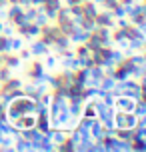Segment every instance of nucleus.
Returning a JSON list of instances; mask_svg holds the SVG:
<instances>
[{"mask_svg":"<svg viewBox=\"0 0 146 152\" xmlns=\"http://www.w3.org/2000/svg\"><path fill=\"white\" fill-rule=\"evenodd\" d=\"M138 28H140V32H142V34H144V36H146V22H142V24H140V26H138Z\"/></svg>","mask_w":146,"mask_h":152,"instance_id":"864d4df0","label":"nucleus"},{"mask_svg":"<svg viewBox=\"0 0 146 152\" xmlns=\"http://www.w3.org/2000/svg\"><path fill=\"white\" fill-rule=\"evenodd\" d=\"M68 38H70V44H82V42H86V40L90 38V32L82 30V28L78 26V30H74Z\"/></svg>","mask_w":146,"mask_h":152,"instance_id":"9d476101","label":"nucleus"},{"mask_svg":"<svg viewBox=\"0 0 146 152\" xmlns=\"http://www.w3.org/2000/svg\"><path fill=\"white\" fill-rule=\"evenodd\" d=\"M126 122H128V112L124 110H114V126L116 128H126Z\"/></svg>","mask_w":146,"mask_h":152,"instance_id":"ddd939ff","label":"nucleus"},{"mask_svg":"<svg viewBox=\"0 0 146 152\" xmlns=\"http://www.w3.org/2000/svg\"><path fill=\"white\" fill-rule=\"evenodd\" d=\"M70 18H72V14H70V6L62 4V6L58 8V14H56V18H54V24L66 22V20H70Z\"/></svg>","mask_w":146,"mask_h":152,"instance_id":"9b49d317","label":"nucleus"},{"mask_svg":"<svg viewBox=\"0 0 146 152\" xmlns=\"http://www.w3.org/2000/svg\"><path fill=\"white\" fill-rule=\"evenodd\" d=\"M36 128L44 134V132H48V130L52 128L50 126V114H36V124H34Z\"/></svg>","mask_w":146,"mask_h":152,"instance_id":"1a4fd4ad","label":"nucleus"},{"mask_svg":"<svg viewBox=\"0 0 146 152\" xmlns=\"http://www.w3.org/2000/svg\"><path fill=\"white\" fill-rule=\"evenodd\" d=\"M58 28H60V32L64 34V36H70L74 30H78V24L70 18V20H66V22H60V24H56Z\"/></svg>","mask_w":146,"mask_h":152,"instance_id":"f8f14e48","label":"nucleus"},{"mask_svg":"<svg viewBox=\"0 0 146 152\" xmlns=\"http://www.w3.org/2000/svg\"><path fill=\"white\" fill-rule=\"evenodd\" d=\"M114 136L120 138V140L130 142V140H132V128H116V130H114Z\"/></svg>","mask_w":146,"mask_h":152,"instance_id":"4be33fe9","label":"nucleus"},{"mask_svg":"<svg viewBox=\"0 0 146 152\" xmlns=\"http://www.w3.org/2000/svg\"><path fill=\"white\" fill-rule=\"evenodd\" d=\"M0 62L4 66H8V68H18L22 60H20V56L16 52H0Z\"/></svg>","mask_w":146,"mask_h":152,"instance_id":"20e7f679","label":"nucleus"},{"mask_svg":"<svg viewBox=\"0 0 146 152\" xmlns=\"http://www.w3.org/2000/svg\"><path fill=\"white\" fill-rule=\"evenodd\" d=\"M88 76H90V78H102V76H104V68H102V66H98V64H94V66H90V68H88Z\"/></svg>","mask_w":146,"mask_h":152,"instance_id":"c85d7f7f","label":"nucleus"},{"mask_svg":"<svg viewBox=\"0 0 146 152\" xmlns=\"http://www.w3.org/2000/svg\"><path fill=\"white\" fill-rule=\"evenodd\" d=\"M2 106H4V104H2V98H0V108H2ZM4 108H6V106H4Z\"/></svg>","mask_w":146,"mask_h":152,"instance_id":"052dcab7","label":"nucleus"},{"mask_svg":"<svg viewBox=\"0 0 146 152\" xmlns=\"http://www.w3.org/2000/svg\"><path fill=\"white\" fill-rule=\"evenodd\" d=\"M32 22H36L38 26H44V24H46V22H50V20L46 18V14H44L42 10H38V14L34 16V20H32Z\"/></svg>","mask_w":146,"mask_h":152,"instance_id":"e433bc0d","label":"nucleus"},{"mask_svg":"<svg viewBox=\"0 0 146 152\" xmlns=\"http://www.w3.org/2000/svg\"><path fill=\"white\" fill-rule=\"evenodd\" d=\"M10 46H12V52H18L20 48H24L22 36H12V38H10Z\"/></svg>","mask_w":146,"mask_h":152,"instance_id":"2f4dec72","label":"nucleus"},{"mask_svg":"<svg viewBox=\"0 0 146 152\" xmlns=\"http://www.w3.org/2000/svg\"><path fill=\"white\" fill-rule=\"evenodd\" d=\"M78 26H80L82 30L90 32V30H94V28H96V22H94V18H88V16H82V18H80V22H78Z\"/></svg>","mask_w":146,"mask_h":152,"instance_id":"6ab92c4d","label":"nucleus"},{"mask_svg":"<svg viewBox=\"0 0 146 152\" xmlns=\"http://www.w3.org/2000/svg\"><path fill=\"white\" fill-rule=\"evenodd\" d=\"M36 14H38V8H36V6H26V8H24V16H26L28 22H32Z\"/></svg>","mask_w":146,"mask_h":152,"instance_id":"f704fd0d","label":"nucleus"},{"mask_svg":"<svg viewBox=\"0 0 146 152\" xmlns=\"http://www.w3.org/2000/svg\"><path fill=\"white\" fill-rule=\"evenodd\" d=\"M26 78L32 84L46 82V68H44V64L38 60H30L28 62V68H26Z\"/></svg>","mask_w":146,"mask_h":152,"instance_id":"f03ea898","label":"nucleus"},{"mask_svg":"<svg viewBox=\"0 0 146 152\" xmlns=\"http://www.w3.org/2000/svg\"><path fill=\"white\" fill-rule=\"evenodd\" d=\"M12 144H14V136H10V134H2L0 150H14V148H12Z\"/></svg>","mask_w":146,"mask_h":152,"instance_id":"a878e982","label":"nucleus"},{"mask_svg":"<svg viewBox=\"0 0 146 152\" xmlns=\"http://www.w3.org/2000/svg\"><path fill=\"white\" fill-rule=\"evenodd\" d=\"M68 46H70V38L62 34V36H58L56 40H54V44H52V50H54L56 54H58L60 50H64V48H68Z\"/></svg>","mask_w":146,"mask_h":152,"instance_id":"4468645a","label":"nucleus"},{"mask_svg":"<svg viewBox=\"0 0 146 152\" xmlns=\"http://www.w3.org/2000/svg\"><path fill=\"white\" fill-rule=\"evenodd\" d=\"M90 48L86 46V42H82V44H76V48H74V56H78V58H84V56H90Z\"/></svg>","mask_w":146,"mask_h":152,"instance_id":"b1692460","label":"nucleus"},{"mask_svg":"<svg viewBox=\"0 0 146 152\" xmlns=\"http://www.w3.org/2000/svg\"><path fill=\"white\" fill-rule=\"evenodd\" d=\"M132 112L136 114V116H144V114H146V104L142 102V100H136V102H134V110H132Z\"/></svg>","mask_w":146,"mask_h":152,"instance_id":"72a5a7b5","label":"nucleus"},{"mask_svg":"<svg viewBox=\"0 0 146 152\" xmlns=\"http://www.w3.org/2000/svg\"><path fill=\"white\" fill-rule=\"evenodd\" d=\"M22 12H24V8L20 6V4H10L8 10H6V16H8V20H10V18H14L16 14H22Z\"/></svg>","mask_w":146,"mask_h":152,"instance_id":"7c9ffc66","label":"nucleus"},{"mask_svg":"<svg viewBox=\"0 0 146 152\" xmlns=\"http://www.w3.org/2000/svg\"><path fill=\"white\" fill-rule=\"evenodd\" d=\"M10 70H12V68H8V66H4V64L0 66V82H4V80H8V78L12 76Z\"/></svg>","mask_w":146,"mask_h":152,"instance_id":"ea45409f","label":"nucleus"},{"mask_svg":"<svg viewBox=\"0 0 146 152\" xmlns=\"http://www.w3.org/2000/svg\"><path fill=\"white\" fill-rule=\"evenodd\" d=\"M14 32L18 34V36H22V38H28V22H26V24H20V26H16Z\"/></svg>","mask_w":146,"mask_h":152,"instance_id":"a19ab883","label":"nucleus"},{"mask_svg":"<svg viewBox=\"0 0 146 152\" xmlns=\"http://www.w3.org/2000/svg\"><path fill=\"white\" fill-rule=\"evenodd\" d=\"M4 6H8V0H0V8H4Z\"/></svg>","mask_w":146,"mask_h":152,"instance_id":"6e6d98bb","label":"nucleus"},{"mask_svg":"<svg viewBox=\"0 0 146 152\" xmlns=\"http://www.w3.org/2000/svg\"><path fill=\"white\" fill-rule=\"evenodd\" d=\"M130 150L136 152H146V138L138 136V138H132L130 140Z\"/></svg>","mask_w":146,"mask_h":152,"instance_id":"a211bd4d","label":"nucleus"},{"mask_svg":"<svg viewBox=\"0 0 146 152\" xmlns=\"http://www.w3.org/2000/svg\"><path fill=\"white\" fill-rule=\"evenodd\" d=\"M140 100H142V102L146 104V90H142V94H140Z\"/></svg>","mask_w":146,"mask_h":152,"instance_id":"5fc2aeb1","label":"nucleus"},{"mask_svg":"<svg viewBox=\"0 0 146 152\" xmlns=\"http://www.w3.org/2000/svg\"><path fill=\"white\" fill-rule=\"evenodd\" d=\"M96 26H104V28H114V16L110 14V10H98V14L94 16Z\"/></svg>","mask_w":146,"mask_h":152,"instance_id":"7ed1b4c3","label":"nucleus"},{"mask_svg":"<svg viewBox=\"0 0 146 152\" xmlns=\"http://www.w3.org/2000/svg\"><path fill=\"white\" fill-rule=\"evenodd\" d=\"M90 136H92V140H102L104 138V124L98 118H94L92 124H90Z\"/></svg>","mask_w":146,"mask_h":152,"instance_id":"6e6552de","label":"nucleus"},{"mask_svg":"<svg viewBox=\"0 0 146 152\" xmlns=\"http://www.w3.org/2000/svg\"><path fill=\"white\" fill-rule=\"evenodd\" d=\"M12 32H14V26H12V24L2 26V34H4V36H12Z\"/></svg>","mask_w":146,"mask_h":152,"instance_id":"8fccbe9b","label":"nucleus"},{"mask_svg":"<svg viewBox=\"0 0 146 152\" xmlns=\"http://www.w3.org/2000/svg\"><path fill=\"white\" fill-rule=\"evenodd\" d=\"M80 6H82V16H88V18H94V16L98 14V10H100V6L94 2V0H84Z\"/></svg>","mask_w":146,"mask_h":152,"instance_id":"0eeeda50","label":"nucleus"},{"mask_svg":"<svg viewBox=\"0 0 146 152\" xmlns=\"http://www.w3.org/2000/svg\"><path fill=\"white\" fill-rule=\"evenodd\" d=\"M116 136H104L102 138V146H104V150L106 152H114L116 150Z\"/></svg>","mask_w":146,"mask_h":152,"instance_id":"5701e85b","label":"nucleus"},{"mask_svg":"<svg viewBox=\"0 0 146 152\" xmlns=\"http://www.w3.org/2000/svg\"><path fill=\"white\" fill-rule=\"evenodd\" d=\"M144 64H146V52H144Z\"/></svg>","mask_w":146,"mask_h":152,"instance_id":"680f3d73","label":"nucleus"},{"mask_svg":"<svg viewBox=\"0 0 146 152\" xmlns=\"http://www.w3.org/2000/svg\"><path fill=\"white\" fill-rule=\"evenodd\" d=\"M56 64H58V56H54V54L48 52V58H46V64H44V68H56Z\"/></svg>","mask_w":146,"mask_h":152,"instance_id":"58836bf2","label":"nucleus"},{"mask_svg":"<svg viewBox=\"0 0 146 152\" xmlns=\"http://www.w3.org/2000/svg\"><path fill=\"white\" fill-rule=\"evenodd\" d=\"M2 26H4V22H0V34H2Z\"/></svg>","mask_w":146,"mask_h":152,"instance_id":"bf43d9fd","label":"nucleus"},{"mask_svg":"<svg viewBox=\"0 0 146 152\" xmlns=\"http://www.w3.org/2000/svg\"><path fill=\"white\" fill-rule=\"evenodd\" d=\"M42 12L46 14V18L50 20V22H54V18H56V14H58V8H44L42 6Z\"/></svg>","mask_w":146,"mask_h":152,"instance_id":"4c0bfd02","label":"nucleus"},{"mask_svg":"<svg viewBox=\"0 0 146 152\" xmlns=\"http://www.w3.org/2000/svg\"><path fill=\"white\" fill-rule=\"evenodd\" d=\"M130 58H132V62H134L136 66H144V52H142V54H134V52H132Z\"/></svg>","mask_w":146,"mask_h":152,"instance_id":"37998d69","label":"nucleus"},{"mask_svg":"<svg viewBox=\"0 0 146 152\" xmlns=\"http://www.w3.org/2000/svg\"><path fill=\"white\" fill-rule=\"evenodd\" d=\"M142 52H146V40H144V44H142Z\"/></svg>","mask_w":146,"mask_h":152,"instance_id":"13d9d810","label":"nucleus"},{"mask_svg":"<svg viewBox=\"0 0 146 152\" xmlns=\"http://www.w3.org/2000/svg\"><path fill=\"white\" fill-rule=\"evenodd\" d=\"M114 108H118V110H124V112H132L134 110V100L128 98V96H116L114 98Z\"/></svg>","mask_w":146,"mask_h":152,"instance_id":"39448f33","label":"nucleus"},{"mask_svg":"<svg viewBox=\"0 0 146 152\" xmlns=\"http://www.w3.org/2000/svg\"><path fill=\"white\" fill-rule=\"evenodd\" d=\"M102 102H104V104H106V106H114V96H112V94H110V90H108L106 94H104V96H102Z\"/></svg>","mask_w":146,"mask_h":152,"instance_id":"49530a36","label":"nucleus"},{"mask_svg":"<svg viewBox=\"0 0 146 152\" xmlns=\"http://www.w3.org/2000/svg\"><path fill=\"white\" fill-rule=\"evenodd\" d=\"M112 78H114L116 82H120V80H126V78H130V72L126 68H122L120 64H116L114 66V72H112Z\"/></svg>","mask_w":146,"mask_h":152,"instance_id":"dca6fc26","label":"nucleus"},{"mask_svg":"<svg viewBox=\"0 0 146 152\" xmlns=\"http://www.w3.org/2000/svg\"><path fill=\"white\" fill-rule=\"evenodd\" d=\"M50 100H52V94H50V92H44V94H42V96H40V104H44V106H48V104H50Z\"/></svg>","mask_w":146,"mask_h":152,"instance_id":"de8ad7c7","label":"nucleus"},{"mask_svg":"<svg viewBox=\"0 0 146 152\" xmlns=\"http://www.w3.org/2000/svg\"><path fill=\"white\" fill-rule=\"evenodd\" d=\"M110 14L114 16V18H122V16H126V8H124L122 4H116V6L110 10Z\"/></svg>","mask_w":146,"mask_h":152,"instance_id":"c9c22d12","label":"nucleus"},{"mask_svg":"<svg viewBox=\"0 0 146 152\" xmlns=\"http://www.w3.org/2000/svg\"><path fill=\"white\" fill-rule=\"evenodd\" d=\"M10 38H12V36H4V34H0V52H12Z\"/></svg>","mask_w":146,"mask_h":152,"instance_id":"cd10ccee","label":"nucleus"},{"mask_svg":"<svg viewBox=\"0 0 146 152\" xmlns=\"http://www.w3.org/2000/svg\"><path fill=\"white\" fill-rule=\"evenodd\" d=\"M62 78V84L64 86H70V84L74 82V70H70V68H64L62 72H58Z\"/></svg>","mask_w":146,"mask_h":152,"instance_id":"aec40b11","label":"nucleus"},{"mask_svg":"<svg viewBox=\"0 0 146 152\" xmlns=\"http://www.w3.org/2000/svg\"><path fill=\"white\" fill-rule=\"evenodd\" d=\"M146 36H140V38H132L128 40V48H130L132 52H136V50H142V44H144Z\"/></svg>","mask_w":146,"mask_h":152,"instance_id":"bb28decb","label":"nucleus"},{"mask_svg":"<svg viewBox=\"0 0 146 152\" xmlns=\"http://www.w3.org/2000/svg\"><path fill=\"white\" fill-rule=\"evenodd\" d=\"M124 36H126V40H132V38H140V36H144V34L140 32L138 26H134V24H128V26L124 28Z\"/></svg>","mask_w":146,"mask_h":152,"instance_id":"2eb2a0df","label":"nucleus"},{"mask_svg":"<svg viewBox=\"0 0 146 152\" xmlns=\"http://www.w3.org/2000/svg\"><path fill=\"white\" fill-rule=\"evenodd\" d=\"M6 114H8V120H16L22 114H36V100L28 98V96L14 98L6 106Z\"/></svg>","mask_w":146,"mask_h":152,"instance_id":"f257e3e1","label":"nucleus"},{"mask_svg":"<svg viewBox=\"0 0 146 152\" xmlns=\"http://www.w3.org/2000/svg\"><path fill=\"white\" fill-rule=\"evenodd\" d=\"M40 150H44V152L56 150V144H52V140H50L46 134H42V140H40Z\"/></svg>","mask_w":146,"mask_h":152,"instance_id":"393cba45","label":"nucleus"},{"mask_svg":"<svg viewBox=\"0 0 146 152\" xmlns=\"http://www.w3.org/2000/svg\"><path fill=\"white\" fill-rule=\"evenodd\" d=\"M138 124V116L134 112H128V122H126V128H134Z\"/></svg>","mask_w":146,"mask_h":152,"instance_id":"79ce46f5","label":"nucleus"},{"mask_svg":"<svg viewBox=\"0 0 146 152\" xmlns=\"http://www.w3.org/2000/svg\"><path fill=\"white\" fill-rule=\"evenodd\" d=\"M40 36V26L36 22H28V38H38Z\"/></svg>","mask_w":146,"mask_h":152,"instance_id":"473e14b6","label":"nucleus"},{"mask_svg":"<svg viewBox=\"0 0 146 152\" xmlns=\"http://www.w3.org/2000/svg\"><path fill=\"white\" fill-rule=\"evenodd\" d=\"M0 142H2V134H0Z\"/></svg>","mask_w":146,"mask_h":152,"instance_id":"e2e57ef3","label":"nucleus"},{"mask_svg":"<svg viewBox=\"0 0 146 152\" xmlns=\"http://www.w3.org/2000/svg\"><path fill=\"white\" fill-rule=\"evenodd\" d=\"M22 0H8V4H20Z\"/></svg>","mask_w":146,"mask_h":152,"instance_id":"4d7b16f0","label":"nucleus"},{"mask_svg":"<svg viewBox=\"0 0 146 152\" xmlns=\"http://www.w3.org/2000/svg\"><path fill=\"white\" fill-rule=\"evenodd\" d=\"M70 14H72V20L78 24L80 18H82V6H80V4H72V6H70Z\"/></svg>","mask_w":146,"mask_h":152,"instance_id":"c756f323","label":"nucleus"},{"mask_svg":"<svg viewBox=\"0 0 146 152\" xmlns=\"http://www.w3.org/2000/svg\"><path fill=\"white\" fill-rule=\"evenodd\" d=\"M134 8L138 10V12H140V16H142V18L146 20V4H144V2H140V4H134Z\"/></svg>","mask_w":146,"mask_h":152,"instance_id":"09e8293b","label":"nucleus"},{"mask_svg":"<svg viewBox=\"0 0 146 152\" xmlns=\"http://www.w3.org/2000/svg\"><path fill=\"white\" fill-rule=\"evenodd\" d=\"M28 2H30V6H42L44 0H28Z\"/></svg>","mask_w":146,"mask_h":152,"instance_id":"603ef678","label":"nucleus"},{"mask_svg":"<svg viewBox=\"0 0 146 152\" xmlns=\"http://www.w3.org/2000/svg\"><path fill=\"white\" fill-rule=\"evenodd\" d=\"M42 6H44V8H60L62 6V0H44Z\"/></svg>","mask_w":146,"mask_h":152,"instance_id":"c03bdc74","label":"nucleus"},{"mask_svg":"<svg viewBox=\"0 0 146 152\" xmlns=\"http://www.w3.org/2000/svg\"><path fill=\"white\" fill-rule=\"evenodd\" d=\"M18 56H20V60H24V62H28L32 58V54H30L28 48H20V50H18Z\"/></svg>","mask_w":146,"mask_h":152,"instance_id":"a18cd8bd","label":"nucleus"},{"mask_svg":"<svg viewBox=\"0 0 146 152\" xmlns=\"http://www.w3.org/2000/svg\"><path fill=\"white\" fill-rule=\"evenodd\" d=\"M12 148H14V150H20V152L22 150H30V142L18 134V136H14V144H12Z\"/></svg>","mask_w":146,"mask_h":152,"instance_id":"f3484780","label":"nucleus"},{"mask_svg":"<svg viewBox=\"0 0 146 152\" xmlns=\"http://www.w3.org/2000/svg\"><path fill=\"white\" fill-rule=\"evenodd\" d=\"M28 50H30V54L34 56V58H38V56H44V54H48V52H50V48H48V46L44 44V42H42L40 38H36V40L32 42Z\"/></svg>","mask_w":146,"mask_h":152,"instance_id":"423d86ee","label":"nucleus"},{"mask_svg":"<svg viewBox=\"0 0 146 152\" xmlns=\"http://www.w3.org/2000/svg\"><path fill=\"white\" fill-rule=\"evenodd\" d=\"M74 148H76V144H74V142H72L68 136L64 138L60 144H56V150H60V152H72Z\"/></svg>","mask_w":146,"mask_h":152,"instance_id":"412c9836","label":"nucleus"},{"mask_svg":"<svg viewBox=\"0 0 146 152\" xmlns=\"http://www.w3.org/2000/svg\"><path fill=\"white\" fill-rule=\"evenodd\" d=\"M142 2H144V4H146V0H142Z\"/></svg>","mask_w":146,"mask_h":152,"instance_id":"0e129e2a","label":"nucleus"},{"mask_svg":"<svg viewBox=\"0 0 146 152\" xmlns=\"http://www.w3.org/2000/svg\"><path fill=\"white\" fill-rule=\"evenodd\" d=\"M138 84H140V88H142V90H146V72L138 78Z\"/></svg>","mask_w":146,"mask_h":152,"instance_id":"3c124183","label":"nucleus"}]
</instances>
